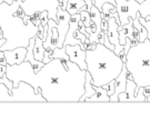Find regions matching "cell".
I'll return each mask as SVG.
<instances>
[{
	"label": "cell",
	"mask_w": 150,
	"mask_h": 133,
	"mask_svg": "<svg viewBox=\"0 0 150 133\" xmlns=\"http://www.w3.org/2000/svg\"><path fill=\"white\" fill-rule=\"evenodd\" d=\"M67 64L68 68L61 59L54 58L35 72L32 64L25 60L20 64H7V77L12 81L13 88L20 81L31 84L35 92H41L47 102H79L85 93L87 70L80 69L70 60Z\"/></svg>",
	"instance_id": "6da1fadb"
},
{
	"label": "cell",
	"mask_w": 150,
	"mask_h": 133,
	"mask_svg": "<svg viewBox=\"0 0 150 133\" xmlns=\"http://www.w3.org/2000/svg\"><path fill=\"white\" fill-rule=\"evenodd\" d=\"M22 0H16L11 5L7 2L0 4V28L4 32L6 41L0 50H12L18 47L27 48L31 38L38 36L39 27L31 20V17L25 15L23 18L17 12L21 7Z\"/></svg>",
	"instance_id": "7a4b0ae2"
},
{
	"label": "cell",
	"mask_w": 150,
	"mask_h": 133,
	"mask_svg": "<svg viewBox=\"0 0 150 133\" xmlns=\"http://www.w3.org/2000/svg\"><path fill=\"white\" fill-rule=\"evenodd\" d=\"M87 71L92 77V85L102 87L115 80L121 72L123 62L120 56L102 43H97L96 48L86 50Z\"/></svg>",
	"instance_id": "3957f363"
},
{
	"label": "cell",
	"mask_w": 150,
	"mask_h": 133,
	"mask_svg": "<svg viewBox=\"0 0 150 133\" xmlns=\"http://www.w3.org/2000/svg\"><path fill=\"white\" fill-rule=\"evenodd\" d=\"M126 67L132 75L137 87L150 85V40L147 38L145 41L131 46L126 53Z\"/></svg>",
	"instance_id": "277c9868"
},
{
	"label": "cell",
	"mask_w": 150,
	"mask_h": 133,
	"mask_svg": "<svg viewBox=\"0 0 150 133\" xmlns=\"http://www.w3.org/2000/svg\"><path fill=\"white\" fill-rule=\"evenodd\" d=\"M116 8L120 19V26L134 19L140 12L142 18L150 16V0H116Z\"/></svg>",
	"instance_id": "5b68a950"
},
{
	"label": "cell",
	"mask_w": 150,
	"mask_h": 133,
	"mask_svg": "<svg viewBox=\"0 0 150 133\" xmlns=\"http://www.w3.org/2000/svg\"><path fill=\"white\" fill-rule=\"evenodd\" d=\"M60 6L59 0H23L21 2V8L26 15L31 17L35 13L48 11V18L58 21L57 10Z\"/></svg>",
	"instance_id": "8992f818"
},
{
	"label": "cell",
	"mask_w": 150,
	"mask_h": 133,
	"mask_svg": "<svg viewBox=\"0 0 150 133\" xmlns=\"http://www.w3.org/2000/svg\"><path fill=\"white\" fill-rule=\"evenodd\" d=\"M10 102H47L42 93H36L31 84L25 81H20L17 88L10 92Z\"/></svg>",
	"instance_id": "52a82bcc"
},
{
	"label": "cell",
	"mask_w": 150,
	"mask_h": 133,
	"mask_svg": "<svg viewBox=\"0 0 150 133\" xmlns=\"http://www.w3.org/2000/svg\"><path fill=\"white\" fill-rule=\"evenodd\" d=\"M57 18H58L57 27H56L57 30H58L57 48H62L64 47V39H66V36H67V32L69 30V22L71 15L66 9H62L59 6L58 10H57Z\"/></svg>",
	"instance_id": "ba28073f"
},
{
	"label": "cell",
	"mask_w": 150,
	"mask_h": 133,
	"mask_svg": "<svg viewBox=\"0 0 150 133\" xmlns=\"http://www.w3.org/2000/svg\"><path fill=\"white\" fill-rule=\"evenodd\" d=\"M66 52L69 56L70 61L75 62L79 65V68L82 70H87V62H86V50H82L80 47V43L74 44V46H64Z\"/></svg>",
	"instance_id": "9c48e42d"
},
{
	"label": "cell",
	"mask_w": 150,
	"mask_h": 133,
	"mask_svg": "<svg viewBox=\"0 0 150 133\" xmlns=\"http://www.w3.org/2000/svg\"><path fill=\"white\" fill-rule=\"evenodd\" d=\"M118 27L119 25L117 23L115 17L109 18L108 20V30H107V36L109 38V41L115 46V53L116 54H120V52L123 50L125 46L120 43L119 40V32H118Z\"/></svg>",
	"instance_id": "30bf717a"
},
{
	"label": "cell",
	"mask_w": 150,
	"mask_h": 133,
	"mask_svg": "<svg viewBox=\"0 0 150 133\" xmlns=\"http://www.w3.org/2000/svg\"><path fill=\"white\" fill-rule=\"evenodd\" d=\"M79 21H80V13H75L71 16L69 22V30L67 32V36L64 39V47L68 46V44L74 46V44H78L81 42L78 38H76V31L79 28Z\"/></svg>",
	"instance_id": "8fae6325"
},
{
	"label": "cell",
	"mask_w": 150,
	"mask_h": 133,
	"mask_svg": "<svg viewBox=\"0 0 150 133\" xmlns=\"http://www.w3.org/2000/svg\"><path fill=\"white\" fill-rule=\"evenodd\" d=\"M5 53L7 63L9 65H15V64H20L26 60L27 56V48L26 47H18L12 50H6Z\"/></svg>",
	"instance_id": "7c38bea8"
},
{
	"label": "cell",
	"mask_w": 150,
	"mask_h": 133,
	"mask_svg": "<svg viewBox=\"0 0 150 133\" xmlns=\"http://www.w3.org/2000/svg\"><path fill=\"white\" fill-rule=\"evenodd\" d=\"M127 72L128 69L126 67V63L123 64V68L120 72V75L115 79V93L110 96V102H119L118 96L121 92L126 91V85H127Z\"/></svg>",
	"instance_id": "4fadbf2b"
},
{
	"label": "cell",
	"mask_w": 150,
	"mask_h": 133,
	"mask_svg": "<svg viewBox=\"0 0 150 133\" xmlns=\"http://www.w3.org/2000/svg\"><path fill=\"white\" fill-rule=\"evenodd\" d=\"M96 92L87 98L85 102H110V96H108L107 89L103 87H96Z\"/></svg>",
	"instance_id": "5bb4252c"
},
{
	"label": "cell",
	"mask_w": 150,
	"mask_h": 133,
	"mask_svg": "<svg viewBox=\"0 0 150 133\" xmlns=\"http://www.w3.org/2000/svg\"><path fill=\"white\" fill-rule=\"evenodd\" d=\"M82 9H85V10L88 9L85 0H68L66 10L68 11L71 16L75 13H79Z\"/></svg>",
	"instance_id": "9a60e30c"
},
{
	"label": "cell",
	"mask_w": 150,
	"mask_h": 133,
	"mask_svg": "<svg viewBox=\"0 0 150 133\" xmlns=\"http://www.w3.org/2000/svg\"><path fill=\"white\" fill-rule=\"evenodd\" d=\"M45 52H46V49L43 47V40L40 37L35 38V46H33V56L35 59L38 61H42L45 58Z\"/></svg>",
	"instance_id": "2e32d148"
},
{
	"label": "cell",
	"mask_w": 150,
	"mask_h": 133,
	"mask_svg": "<svg viewBox=\"0 0 150 133\" xmlns=\"http://www.w3.org/2000/svg\"><path fill=\"white\" fill-rule=\"evenodd\" d=\"M92 77L89 73V71L86 72V82H85V93L82 94V96L80 98V101L79 102H85L87 98H90L95 92H96V88L95 85H92Z\"/></svg>",
	"instance_id": "e0dca14e"
},
{
	"label": "cell",
	"mask_w": 150,
	"mask_h": 133,
	"mask_svg": "<svg viewBox=\"0 0 150 133\" xmlns=\"http://www.w3.org/2000/svg\"><path fill=\"white\" fill-rule=\"evenodd\" d=\"M89 13H90V18H91V21L95 22L96 23V26L100 29H101V22H102V13H101V10L100 9H98L96 6L93 5L91 7V9L89 10Z\"/></svg>",
	"instance_id": "ac0fdd59"
},
{
	"label": "cell",
	"mask_w": 150,
	"mask_h": 133,
	"mask_svg": "<svg viewBox=\"0 0 150 133\" xmlns=\"http://www.w3.org/2000/svg\"><path fill=\"white\" fill-rule=\"evenodd\" d=\"M117 12V8L116 6L112 5V4H109V2H106L103 4L101 8V13H102V19L105 20H109V18L115 16V13Z\"/></svg>",
	"instance_id": "d6986e66"
},
{
	"label": "cell",
	"mask_w": 150,
	"mask_h": 133,
	"mask_svg": "<svg viewBox=\"0 0 150 133\" xmlns=\"http://www.w3.org/2000/svg\"><path fill=\"white\" fill-rule=\"evenodd\" d=\"M134 28H137V29H138V31H139V42L145 41L146 39H147V29H146L145 27L140 23L138 16L134 19Z\"/></svg>",
	"instance_id": "ffe728a7"
},
{
	"label": "cell",
	"mask_w": 150,
	"mask_h": 133,
	"mask_svg": "<svg viewBox=\"0 0 150 133\" xmlns=\"http://www.w3.org/2000/svg\"><path fill=\"white\" fill-rule=\"evenodd\" d=\"M11 94L5 83H0V102H10Z\"/></svg>",
	"instance_id": "44dd1931"
},
{
	"label": "cell",
	"mask_w": 150,
	"mask_h": 133,
	"mask_svg": "<svg viewBox=\"0 0 150 133\" xmlns=\"http://www.w3.org/2000/svg\"><path fill=\"white\" fill-rule=\"evenodd\" d=\"M51 58H58L61 59V60H70L69 56L66 52V47H62V48H56L51 53Z\"/></svg>",
	"instance_id": "7402d4cb"
},
{
	"label": "cell",
	"mask_w": 150,
	"mask_h": 133,
	"mask_svg": "<svg viewBox=\"0 0 150 133\" xmlns=\"http://www.w3.org/2000/svg\"><path fill=\"white\" fill-rule=\"evenodd\" d=\"M80 13V20L83 22V25L87 27H90L92 21H91V18H90V13H89V11L88 10H85V9H82V10L79 12Z\"/></svg>",
	"instance_id": "603a6c76"
},
{
	"label": "cell",
	"mask_w": 150,
	"mask_h": 133,
	"mask_svg": "<svg viewBox=\"0 0 150 133\" xmlns=\"http://www.w3.org/2000/svg\"><path fill=\"white\" fill-rule=\"evenodd\" d=\"M137 16H138V18H139L140 23L147 29V38L150 40V19L148 20V19H146V18H142L141 15H140V12L137 13Z\"/></svg>",
	"instance_id": "cb8c5ba5"
},
{
	"label": "cell",
	"mask_w": 150,
	"mask_h": 133,
	"mask_svg": "<svg viewBox=\"0 0 150 133\" xmlns=\"http://www.w3.org/2000/svg\"><path fill=\"white\" fill-rule=\"evenodd\" d=\"M106 2H109V4H112V5L116 6V0H93V5L100 10H101L103 4H106Z\"/></svg>",
	"instance_id": "d4e9b609"
},
{
	"label": "cell",
	"mask_w": 150,
	"mask_h": 133,
	"mask_svg": "<svg viewBox=\"0 0 150 133\" xmlns=\"http://www.w3.org/2000/svg\"><path fill=\"white\" fill-rule=\"evenodd\" d=\"M105 89H107V92H108V96H112L113 93H115V80H112V81H110L109 83H107V84L102 85Z\"/></svg>",
	"instance_id": "484cf974"
},
{
	"label": "cell",
	"mask_w": 150,
	"mask_h": 133,
	"mask_svg": "<svg viewBox=\"0 0 150 133\" xmlns=\"http://www.w3.org/2000/svg\"><path fill=\"white\" fill-rule=\"evenodd\" d=\"M76 38H78V39H79V40H80L81 42H83L85 43V41H86V36H85V34H83V33H81L80 31H79V30H77V31H76Z\"/></svg>",
	"instance_id": "4316f807"
},
{
	"label": "cell",
	"mask_w": 150,
	"mask_h": 133,
	"mask_svg": "<svg viewBox=\"0 0 150 133\" xmlns=\"http://www.w3.org/2000/svg\"><path fill=\"white\" fill-rule=\"evenodd\" d=\"M0 64H2V65H7V60H6V57H5V53L4 51H1L0 50Z\"/></svg>",
	"instance_id": "83f0119b"
},
{
	"label": "cell",
	"mask_w": 150,
	"mask_h": 133,
	"mask_svg": "<svg viewBox=\"0 0 150 133\" xmlns=\"http://www.w3.org/2000/svg\"><path fill=\"white\" fill-rule=\"evenodd\" d=\"M101 29L103 30V31H107V30H108V21H107V20H105V19H102Z\"/></svg>",
	"instance_id": "f1b7e54d"
},
{
	"label": "cell",
	"mask_w": 150,
	"mask_h": 133,
	"mask_svg": "<svg viewBox=\"0 0 150 133\" xmlns=\"http://www.w3.org/2000/svg\"><path fill=\"white\" fill-rule=\"evenodd\" d=\"M4 1L7 2V4H9V5H11V4H12L13 1H16V0H4ZM22 1H23V0H22Z\"/></svg>",
	"instance_id": "f546056e"
},
{
	"label": "cell",
	"mask_w": 150,
	"mask_h": 133,
	"mask_svg": "<svg viewBox=\"0 0 150 133\" xmlns=\"http://www.w3.org/2000/svg\"><path fill=\"white\" fill-rule=\"evenodd\" d=\"M4 2V0H0V4H2Z\"/></svg>",
	"instance_id": "4dcf8cb0"
}]
</instances>
